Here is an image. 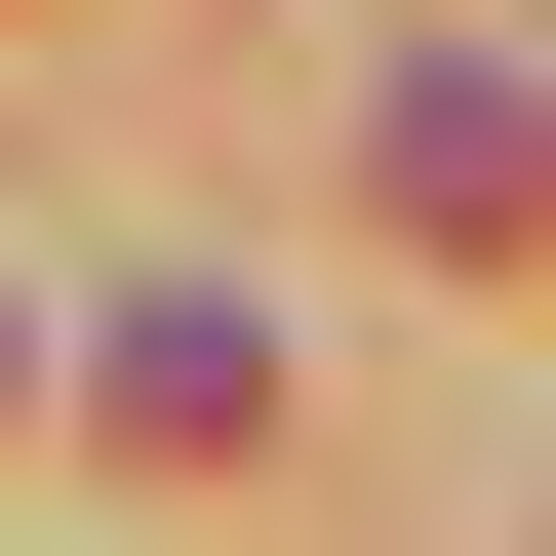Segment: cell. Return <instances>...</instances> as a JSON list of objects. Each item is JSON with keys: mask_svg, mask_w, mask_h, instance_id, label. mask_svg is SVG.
Returning a JSON list of instances; mask_svg holds the SVG:
<instances>
[{"mask_svg": "<svg viewBox=\"0 0 556 556\" xmlns=\"http://www.w3.org/2000/svg\"><path fill=\"white\" fill-rule=\"evenodd\" d=\"M358 160H397V239H517V199H556V80H517V40H397Z\"/></svg>", "mask_w": 556, "mask_h": 556, "instance_id": "cell-1", "label": "cell"}, {"mask_svg": "<svg viewBox=\"0 0 556 556\" xmlns=\"http://www.w3.org/2000/svg\"><path fill=\"white\" fill-rule=\"evenodd\" d=\"M80 397H119L160 477H239V438H278V318H239V278H119V318H80Z\"/></svg>", "mask_w": 556, "mask_h": 556, "instance_id": "cell-2", "label": "cell"}, {"mask_svg": "<svg viewBox=\"0 0 556 556\" xmlns=\"http://www.w3.org/2000/svg\"><path fill=\"white\" fill-rule=\"evenodd\" d=\"M0 397H40V358H0Z\"/></svg>", "mask_w": 556, "mask_h": 556, "instance_id": "cell-3", "label": "cell"}]
</instances>
